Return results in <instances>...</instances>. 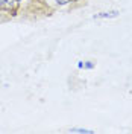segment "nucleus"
<instances>
[{"label": "nucleus", "instance_id": "1", "mask_svg": "<svg viewBox=\"0 0 132 134\" xmlns=\"http://www.w3.org/2000/svg\"><path fill=\"white\" fill-rule=\"evenodd\" d=\"M17 6H18V0H0V11L15 12Z\"/></svg>", "mask_w": 132, "mask_h": 134}, {"label": "nucleus", "instance_id": "2", "mask_svg": "<svg viewBox=\"0 0 132 134\" xmlns=\"http://www.w3.org/2000/svg\"><path fill=\"white\" fill-rule=\"evenodd\" d=\"M118 11H108V12H99V14H94V20L97 18V20H100V18H116V17H118Z\"/></svg>", "mask_w": 132, "mask_h": 134}, {"label": "nucleus", "instance_id": "3", "mask_svg": "<svg viewBox=\"0 0 132 134\" xmlns=\"http://www.w3.org/2000/svg\"><path fill=\"white\" fill-rule=\"evenodd\" d=\"M68 133H81V134H91V130H85V128H70Z\"/></svg>", "mask_w": 132, "mask_h": 134}, {"label": "nucleus", "instance_id": "4", "mask_svg": "<svg viewBox=\"0 0 132 134\" xmlns=\"http://www.w3.org/2000/svg\"><path fill=\"white\" fill-rule=\"evenodd\" d=\"M58 5H68V3H73V2H77V0H55Z\"/></svg>", "mask_w": 132, "mask_h": 134}, {"label": "nucleus", "instance_id": "5", "mask_svg": "<svg viewBox=\"0 0 132 134\" xmlns=\"http://www.w3.org/2000/svg\"><path fill=\"white\" fill-rule=\"evenodd\" d=\"M93 67H94V63H91V61L83 63V69H93Z\"/></svg>", "mask_w": 132, "mask_h": 134}, {"label": "nucleus", "instance_id": "6", "mask_svg": "<svg viewBox=\"0 0 132 134\" xmlns=\"http://www.w3.org/2000/svg\"><path fill=\"white\" fill-rule=\"evenodd\" d=\"M77 67H79V69H83V63H82V61H79V63H77Z\"/></svg>", "mask_w": 132, "mask_h": 134}, {"label": "nucleus", "instance_id": "7", "mask_svg": "<svg viewBox=\"0 0 132 134\" xmlns=\"http://www.w3.org/2000/svg\"><path fill=\"white\" fill-rule=\"evenodd\" d=\"M2 20H3V18H2V14H0V21H2Z\"/></svg>", "mask_w": 132, "mask_h": 134}, {"label": "nucleus", "instance_id": "8", "mask_svg": "<svg viewBox=\"0 0 132 134\" xmlns=\"http://www.w3.org/2000/svg\"><path fill=\"white\" fill-rule=\"evenodd\" d=\"M18 2H21V0H18Z\"/></svg>", "mask_w": 132, "mask_h": 134}]
</instances>
